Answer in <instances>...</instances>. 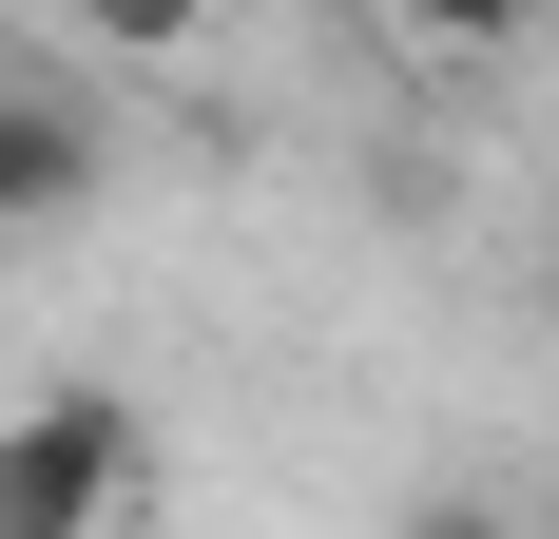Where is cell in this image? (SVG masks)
<instances>
[{"mask_svg":"<svg viewBox=\"0 0 559 539\" xmlns=\"http://www.w3.org/2000/svg\"><path fill=\"white\" fill-rule=\"evenodd\" d=\"M116 501H135V405H116V385L0 405V539H97Z\"/></svg>","mask_w":559,"mask_h":539,"instance_id":"cell-1","label":"cell"},{"mask_svg":"<svg viewBox=\"0 0 559 539\" xmlns=\"http://www.w3.org/2000/svg\"><path fill=\"white\" fill-rule=\"evenodd\" d=\"M97 97H58V77H20V58H0V231H58L78 213V193H97Z\"/></svg>","mask_w":559,"mask_h":539,"instance_id":"cell-2","label":"cell"},{"mask_svg":"<svg viewBox=\"0 0 559 539\" xmlns=\"http://www.w3.org/2000/svg\"><path fill=\"white\" fill-rule=\"evenodd\" d=\"M405 539H521V520H483V501H425V520H405Z\"/></svg>","mask_w":559,"mask_h":539,"instance_id":"cell-5","label":"cell"},{"mask_svg":"<svg viewBox=\"0 0 559 539\" xmlns=\"http://www.w3.org/2000/svg\"><path fill=\"white\" fill-rule=\"evenodd\" d=\"M386 20H405V39H444V58H502V39H521V0H386Z\"/></svg>","mask_w":559,"mask_h":539,"instance_id":"cell-4","label":"cell"},{"mask_svg":"<svg viewBox=\"0 0 559 539\" xmlns=\"http://www.w3.org/2000/svg\"><path fill=\"white\" fill-rule=\"evenodd\" d=\"M193 20H213V0H78L97 58H193Z\"/></svg>","mask_w":559,"mask_h":539,"instance_id":"cell-3","label":"cell"}]
</instances>
